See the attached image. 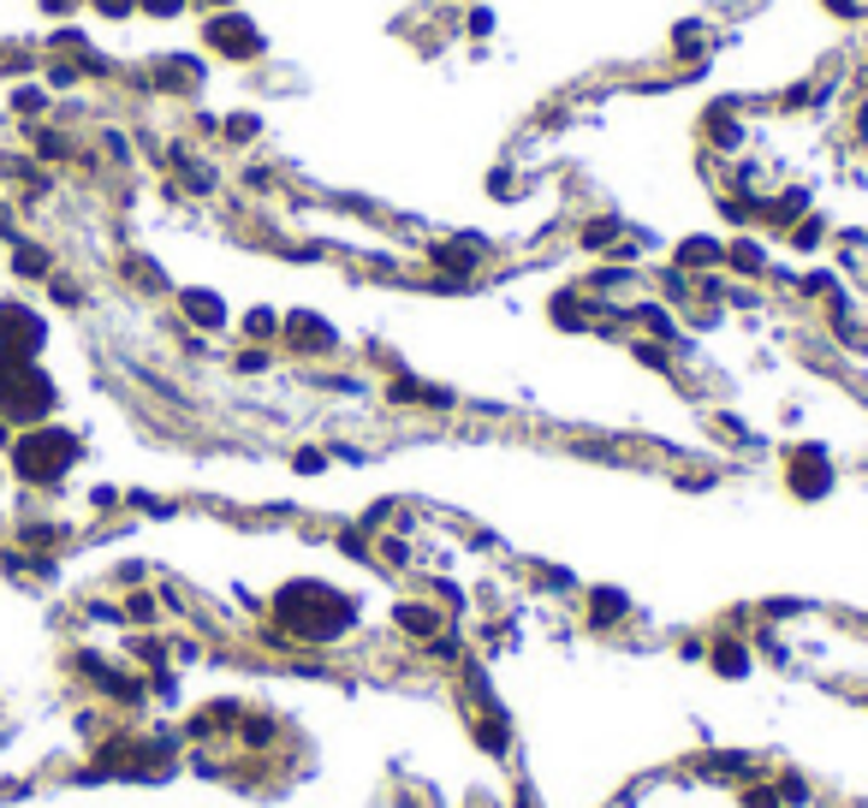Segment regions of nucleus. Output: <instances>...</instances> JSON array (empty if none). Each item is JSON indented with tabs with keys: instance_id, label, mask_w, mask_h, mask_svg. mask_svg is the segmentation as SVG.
<instances>
[{
	"instance_id": "nucleus-4",
	"label": "nucleus",
	"mask_w": 868,
	"mask_h": 808,
	"mask_svg": "<svg viewBox=\"0 0 868 808\" xmlns=\"http://www.w3.org/2000/svg\"><path fill=\"white\" fill-rule=\"evenodd\" d=\"M0 345H7L12 357L36 351V345H42V321H36L30 310H18V303H0Z\"/></svg>"
},
{
	"instance_id": "nucleus-6",
	"label": "nucleus",
	"mask_w": 868,
	"mask_h": 808,
	"mask_svg": "<svg viewBox=\"0 0 868 808\" xmlns=\"http://www.w3.org/2000/svg\"><path fill=\"white\" fill-rule=\"evenodd\" d=\"M292 333H298V345H310V351H334V333L316 321V315H298L292 321Z\"/></svg>"
},
{
	"instance_id": "nucleus-7",
	"label": "nucleus",
	"mask_w": 868,
	"mask_h": 808,
	"mask_svg": "<svg viewBox=\"0 0 868 808\" xmlns=\"http://www.w3.org/2000/svg\"><path fill=\"white\" fill-rule=\"evenodd\" d=\"M191 315H197V321L215 327V321H221V303H215V298H191Z\"/></svg>"
},
{
	"instance_id": "nucleus-1",
	"label": "nucleus",
	"mask_w": 868,
	"mask_h": 808,
	"mask_svg": "<svg viewBox=\"0 0 868 808\" xmlns=\"http://www.w3.org/2000/svg\"><path fill=\"white\" fill-rule=\"evenodd\" d=\"M0 411H12V416H42L48 411V381L36 369H24L18 357L0 363Z\"/></svg>"
},
{
	"instance_id": "nucleus-8",
	"label": "nucleus",
	"mask_w": 868,
	"mask_h": 808,
	"mask_svg": "<svg viewBox=\"0 0 868 808\" xmlns=\"http://www.w3.org/2000/svg\"><path fill=\"white\" fill-rule=\"evenodd\" d=\"M149 12H179V0H143Z\"/></svg>"
},
{
	"instance_id": "nucleus-2",
	"label": "nucleus",
	"mask_w": 868,
	"mask_h": 808,
	"mask_svg": "<svg viewBox=\"0 0 868 808\" xmlns=\"http://www.w3.org/2000/svg\"><path fill=\"white\" fill-rule=\"evenodd\" d=\"M72 452H78V446H72L60 428H42V434H30L18 446V470L30 476V482H48V476H60L72 464Z\"/></svg>"
},
{
	"instance_id": "nucleus-9",
	"label": "nucleus",
	"mask_w": 868,
	"mask_h": 808,
	"mask_svg": "<svg viewBox=\"0 0 868 808\" xmlns=\"http://www.w3.org/2000/svg\"><path fill=\"white\" fill-rule=\"evenodd\" d=\"M102 12H113V18H119V12H131V0H102Z\"/></svg>"
},
{
	"instance_id": "nucleus-5",
	"label": "nucleus",
	"mask_w": 868,
	"mask_h": 808,
	"mask_svg": "<svg viewBox=\"0 0 868 808\" xmlns=\"http://www.w3.org/2000/svg\"><path fill=\"white\" fill-rule=\"evenodd\" d=\"M827 482H833V470H827V458L815 446H803L797 458H791V488H797L803 500H815V494H827Z\"/></svg>"
},
{
	"instance_id": "nucleus-3",
	"label": "nucleus",
	"mask_w": 868,
	"mask_h": 808,
	"mask_svg": "<svg viewBox=\"0 0 868 808\" xmlns=\"http://www.w3.org/2000/svg\"><path fill=\"white\" fill-rule=\"evenodd\" d=\"M209 42H215L221 54H232V60L262 54V30L244 18V12H221V18H209Z\"/></svg>"
}]
</instances>
